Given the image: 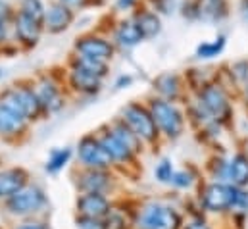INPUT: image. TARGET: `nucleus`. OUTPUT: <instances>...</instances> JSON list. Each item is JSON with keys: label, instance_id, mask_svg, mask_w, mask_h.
<instances>
[{"label": "nucleus", "instance_id": "obj_25", "mask_svg": "<svg viewBox=\"0 0 248 229\" xmlns=\"http://www.w3.org/2000/svg\"><path fill=\"white\" fill-rule=\"evenodd\" d=\"M100 143L104 145V148L110 152V156L114 158V160H129L131 156H133V150L131 148H127L124 143L110 131V133H106L102 139H100Z\"/></svg>", "mask_w": 248, "mask_h": 229}, {"label": "nucleus", "instance_id": "obj_16", "mask_svg": "<svg viewBox=\"0 0 248 229\" xmlns=\"http://www.w3.org/2000/svg\"><path fill=\"white\" fill-rule=\"evenodd\" d=\"M152 89L156 97L175 102L183 93V77L175 71H162L152 79Z\"/></svg>", "mask_w": 248, "mask_h": 229}, {"label": "nucleus", "instance_id": "obj_11", "mask_svg": "<svg viewBox=\"0 0 248 229\" xmlns=\"http://www.w3.org/2000/svg\"><path fill=\"white\" fill-rule=\"evenodd\" d=\"M104 81L102 77L83 69V67H77V65H69L67 69V85L79 93V95H85V97H94L102 91L104 87Z\"/></svg>", "mask_w": 248, "mask_h": 229}, {"label": "nucleus", "instance_id": "obj_20", "mask_svg": "<svg viewBox=\"0 0 248 229\" xmlns=\"http://www.w3.org/2000/svg\"><path fill=\"white\" fill-rule=\"evenodd\" d=\"M27 183V173L23 170H6L0 173V198H10L21 191Z\"/></svg>", "mask_w": 248, "mask_h": 229}, {"label": "nucleus", "instance_id": "obj_24", "mask_svg": "<svg viewBox=\"0 0 248 229\" xmlns=\"http://www.w3.org/2000/svg\"><path fill=\"white\" fill-rule=\"evenodd\" d=\"M108 185H110V177L102 170H93V172L85 173L79 181V187L87 193H102Z\"/></svg>", "mask_w": 248, "mask_h": 229}, {"label": "nucleus", "instance_id": "obj_21", "mask_svg": "<svg viewBox=\"0 0 248 229\" xmlns=\"http://www.w3.org/2000/svg\"><path fill=\"white\" fill-rule=\"evenodd\" d=\"M29 119H25L21 114L6 108L0 104V133H6V135H16V133H21L25 129V123Z\"/></svg>", "mask_w": 248, "mask_h": 229}, {"label": "nucleus", "instance_id": "obj_14", "mask_svg": "<svg viewBox=\"0 0 248 229\" xmlns=\"http://www.w3.org/2000/svg\"><path fill=\"white\" fill-rule=\"evenodd\" d=\"M131 17H133L135 23L139 25V29H140L144 41H154V39H158V37L162 35V31H164V17H162L158 12H154L150 6H146L144 2L131 14Z\"/></svg>", "mask_w": 248, "mask_h": 229}, {"label": "nucleus", "instance_id": "obj_17", "mask_svg": "<svg viewBox=\"0 0 248 229\" xmlns=\"http://www.w3.org/2000/svg\"><path fill=\"white\" fill-rule=\"evenodd\" d=\"M231 0H200V23L221 25L231 17Z\"/></svg>", "mask_w": 248, "mask_h": 229}, {"label": "nucleus", "instance_id": "obj_10", "mask_svg": "<svg viewBox=\"0 0 248 229\" xmlns=\"http://www.w3.org/2000/svg\"><path fill=\"white\" fill-rule=\"evenodd\" d=\"M181 224L179 216L162 204H150L140 212L139 226L142 229H177Z\"/></svg>", "mask_w": 248, "mask_h": 229}, {"label": "nucleus", "instance_id": "obj_7", "mask_svg": "<svg viewBox=\"0 0 248 229\" xmlns=\"http://www.w3.org/2000/svg\"><path fill=\"white\" fill-rule=\"evenodd\" d=\"M77 17H79V14L75 10H71L69 6H65L58 0H48L45 21H43L45 33L52 35V37L63 35L77 23Z\"/></svg>", "mask_w": 248, "mask_h": 229}, {"label": "nucleus", "instance_id": "obj_29", "mask_svg": "<svg viewBox=\"0 0 248 229\" xmlns=\"http://www.w3.org/2000/svg\"><path fill=\"white\" fill-rule=\"evenodd\" d=\"M183 0H144L146 6H150L154 12H158L162 17H171L179 14Z\"/></svg>", "mask_w": 248, "mask_h": 229}, {"label": "nucleus", "instance_id": "obj_4", "mask_svg": "<svg viewBox=\"0 0 248 229\" xmlns=\"http://www.w3.org/2000/svg\"><path fill=\"white\" fill-rule=\"evenodd\" d=\"M148 108L152 112V117H154L156 125H158V129H162L166 135L177 137L183 131V114L171 100L154 97L150 100Z\"/></svg>", "mask_w": 248, "mask_h": 229}, {"label": "nucleus", "instance_id": "obj_22", "mask_svg": "<svg viewBox=\"0 0 248 229\" xmlns=\"http://www.w3.org/2000/svg\"><path fill=\"white\" fill-rule=\"evenodd\" d=\"M69 65H77V67H83L102 79H106L110 75V62H102V60H94V58L89 56H81V54H71L69 58Z\"/></svg>", "mask_w": 248, "mask_h": 229}, {"label": "nucleus", "instance_id": "obj_6", "mask_svg": "<svg viewBox=\"0 0 248 229\" xmlns=\"http://www.w3.org/2000/svg\"><path fill=\"white\" fill-rule=\"evenodd\" d=\"M122 119L144 141H154L158 135V125L152 117L150 108L139 102H129L122 110Z\"/></svg>", "mask_w": 248, "mask_h": 229}, {"label": "nucleus", "instance_id": "obj_2", "mask_svg": "<svg viewBox=\"0 0 248 229\" xmlns=\"http://www.w3.org/2000/svg\"><path fill=\"white\" fill-rule=\"evenodd\" d=\"M73 52L81 54V56L94 58V60H102V62H112L118 49L114 45V41L108 35L96 33V31H89L83 33L75 39L73 43Z\"/></svg>", "mask_w": 248, "mask_h": 229}, {"label": "nucleus", "instance_id": "obj_18", "mask_svg": "<svg viewBox=\"0 0 248 229\" xmlns=\"http://www.w3.org/2000/svg\"><path fill=\"white\" fill-rule=\"evenodd\" d=\"M77 208L85 218H106L110 214V202L100 193H87L79 198Z\"/></svg>", "mask_w": 248, "mask_h": 229}, {"label": "nucleus", "instance_id": "obj_31", "mask_svg": "<svg viewBox=\"0 0 248 229\" xmlns=\"http://www.w3.org/2000/svg\"><path fill=\"white\" fill-rule=\"evenodd\" d=\"M177 16L188 23H200V0H183Z\"/></svg>", "mask_w": 248, "mask_h": 229}, {"label": "nucleus", "instance_id": "obj_9", "mask_svg": "<svg viewBox=\"0 0 248 229\" xmlns=\"http://www.w3.org/2000/svg\"><path fill=\"white\" fill-rule=\"evenodd\" d=\"M110 39L114 41L118 50H133L144 43V37L131 16H120L114 19L110 29Z\"/></svg>", "mask_w": 248, "mask_h": 229}, {"label": "nucleus", "instance_id": "obj_40", "mask_svg": "<svg viewBox=\"0 0 248 229\" xmlns=\"http://www.w3.org/2000/svg\"><path fill=\"white\" fill-rule=\"evenodd\" d=\"M12 39V25L0 21V49L6 47V43Z\"/></svg>", "mask_w": 248, "mask_h": 229}, {"label": "nucleus", "instance_id": "obj_30", "mask_svg": "<svg viewBox=\"0 0 248 229\" xmlns=\"http://www.w3.org/2000/svg\"><path fill=\"white\" fill-rule=\"evenodd\" d=\"M231 81L237 87H248V60H237L229 67Z\"/></svg>", "mask_w": 248, "mask_h": 229}, {"label": "nucleus", "instance_id": "obj_26", "mask_svg": "<svg viewBox=\"0 0 248 229\" xmlns=\"http://www.w3.org/2000/svg\"><path fill=\"white\" fill-rule=\"evenodd\" d=\"M46 6H48V0H16L17 12H21L37 21H45Z\"/></svg>", "mask_w": 248, "mask_h": 229}, {"label": "nucleus", "instance_id": "obj_8", "mask_svg": "<svg viewBox=\"0 0 248 229\" xmlns=\"http://www.w3.org/2000/svg\"><path fill=\"white\" fill-rule=\"evenodd\" d=\"M245 195L239 193L235 189V185H221V183H214L210 185L206 191H204V206L208 210H214V212H223V210H229L233 206H239L241 202H245Z\"/></svg>", "mask_w": 248, "mask_h": 229}, {"label": "nucleus", "instance_id": "obj_27", "mask_svg": "<svg viewBox=\"0 0 248 229\" xmlns=\"http://www.w3.org/2000/svg\"><path fill=\"white\" fill-rule=\"evenodd\" d=\"M208 71H212V69H204V67H192V69H188L186 71V83L198 93L200 89H204L206 85H210L212 81H216L214 79V73H208Z\"/></svg>", "mask_w": 248, "mask_h": 229}, {"label": "nucleus", "instance_id": "obj_23", "mask_svg": "<svg viewBox=\"0 0 248 229\" xmlns=\"http://www.w3.org/2000/svg\"><path fill=\"white\" fill-rule=\"evenodd\" d=\"M227 179L235 187H245L248 183V158L243 154H237L231 164H227Z\"/></svg>", "mask_w": 248, "mask_h": 229}, {"label": "nucleus", "instance_id": "obj_28", "mask_svg": "<svg viewBox=\"0 0 248 229\" xmlns=\"http://www.w3.org/2000/svg\"><path fill=\"white\" fill-rule=\"evenodd\" d=\"M112 133H114V135L124 143L127 148H131L133 152L137 150V147H139V139H140V137H139V135H137V133H135V131L125 123L124 119H122V121H118V123L112 127Z\"/></svg>", "mask_w": 248, "mask_h": 229}, {"label": "nucleus", "instance_id": "obj_13", "mask_svg": "<svg viewBox=\"0 0 248 229\" xmlns=\"http://www.w3.org/2000/svg\"><path fill=\"white\" fill-rule=\"evenodd\" d=\"M35 87V93L41 100V106H43V112H58L62 110L63 106V93L62 87L52 79V77H41L33 83Z\"/></svg>", "mask_w": 248, "mask_h": 229}, {"label": "nucleus", "instance_id": "obj_42", "mask_svg": "<svg viewBox=\"0 0 248 229\" xmlns=\"http://www.w3.org/2000/svg\"><path fill=\"white\" fill-rule=\"evenodd\" d=\"M106 229H124V222L118 216H110L106 220Z\"/></svg>", "mask_w": 248, "mask_h": 229}, {"label": "nucleus", "instance_id": "obj_15", "mask_svg": "<svg viewBox=\"0 0 248 229\" xmlns=\"http://www.w3.org/2000/svg\"><path fill=\"white\" fill-rule=\"evenodd\" d=\"M79 158L83 160V164H87L93 170H104L112 164V156L110 152L104 148V145L93 137H87L81 141L79 145Z\"/></svg>", "mask_w": 248, "mask_h": 229}, {"label": "nucleus", "instance_id": "obj_1", "mask_svg": "<svg viewBox=\"0 0 248 229\" xmlns=\"http://www.w3.org/2000/svg\"><path fill=\"white\" fill-rule=\"evenodd\" d=\"M0 104L21 114L25 119H35L43 114V106H41V100L35 93V87L25 85V83L6 87L0 93Z\"/></svg>", "mask_w": 248, "mask_h": 229}, {"label": "nucleus", "instance_id": "obj_45", "mask_svg": "<svg viewBox=\"0 0 248 229\" xmlns=\"http://www.w3.org/2000/svg\"><path fill=\"white\" fill-rule=\"evenodd\" d=\"M2 77H4V67H0V81H2Z\"/></svg>", "mask_w": 248, "mask_h": 229}, {"label": "nucleus", "instance_id": "obj_41", "mask_svg": "<svg viewBox=\"0 0 248 229\" xmlns=\"http://www.w3.org/2000/svg\"><path fill=\"white\" fill-rule=\"evenodd\" d=\"M237 14L241 21L248 23V0H237Z\"/></svg>", "mask_w": 248, "mask_h": 229}, {"label": "nucleus", "instance_id": "obj_37", "mask_svg": "<svg viewBox=\"0 0 248 229\" xmlns=\"http://www.w3.org/2000/svg\"><path fill=\"white\" fill-rule=\"evenodd\" d=\"M156 177H158L160 181H171V177H173V168H171V164H170L168 160H164V162L156 168Z\"/></svg>", "mask_w": 248, "mask_h": 229}, {"label": "nucleus", "instance_id": "obj_32", "mask_svg": "<svg viewBox=\"0 0 248 229\" xmlns=\"http://www.w3.org/2000/svg\"><path fill=\"white\" fill-rule=\"evenodd\" d=\"M144 0H110V12L120 17V16H131Z\"/></svg>", "mask_w": 248, "mask_h": 229}, {"label": "nucleus", "instance_id": "obj_38", "mask_svg": "<svg viewBox=\"0 0 248 229\" xmlns=\"http://www.w3.org/2000/svg\"><path fill=\"white\" fill-rule=\"evenodd\" d=\"M171 183L177 185V187H190L192 177H190V173H186V172H177V173H173Z\"/></svg>", "mask_w": 248, "mask_h": 229}, {"label": "nucleus", "instance_id": "obj_12", "mask_svg": "<svg viewBox=\"0 0 248 229\" xmlns=\"http://www.w3.org/2000/svg\"><path fill=\"white\" fill-rule=\"evenodd\" d=\"M45 204V195L37 187H23L8 200V208L16 216H25L37 212Z\"/></svg>", "mask_w": 248, "mask_h": 229}, {"label": "nucleus", "instance_id": "obj_44", "mask_svg": "<svg viewBox=\"0 0 248 229\" xmlns=\"http://www.w3.org/2000/svg\"><path fill=\"white\" fill-rule=\"evenodd\" d=\"M186 229H208V228H206L204 224H200V222H194V224H190Z\"/></svg>", "mask_w": 248, "mask_h": 229}, {"label": "nucleus", "instance_id": "obj_43", "mask_svg": "<svg viewBox=\"0 0 248 229\" xmlns=\"http://www.w3.org/2000/svg\"><path fill=\"white\" fill-rule=\"evenodd\" d=\"M17 229H46L45 226H41V224H27V226H21V228Z\"/></svg>", "mask_w": 248, "mask_h": 229}, {"label": "nucleus", "instance_id": "obj_39", "mask_svg": "<svg viewBox=\"0 0 248 229\" xmlns=\"http://www.w3.org/2000/svg\"><path fill=\"white\" fill-rule=\"evenodd\" d=\"M131 85H133V75H129V73H122V75H118V77H116V81H114V89H116V91L129 89Z\"/></svg>", "mask_w": 248, "mask_h": 229}, {"label": "nucleus", "instance_id": "obj_3", "mask_svg": "<svg viewBox=\"0 0 248 229\" xmlns=\"http://www.w3.org/2000/svg\"><path fill=\"white\" fill-rule=\"evenodd\" d=\"M198 104L204 108V112L210 115L214 121H223L231 114V104L227 91L221 83L212 81L204 89L198 91Z\"/></svg>", "mask_w": 248, "mask_h": 229}, {"label": "nucleus", "instance_id": "obj_5", "mask_svg": "<svg viewBox=\"0 0 248 229\" xmlns=\"http://www.w3.org/2000/svg\"><path fill=\"white\" fill-rule=\"evenodd\" d=\"M45 35L46 33H45L43 21H37L21 12H16V17L12 21V41L17 47H21L25 50L35 49Z\"/></svg>", "mask_w": 248, "mask_h": 229}, {"label": "nucleus", "instance_id": "obj_36", "mask_svg": "<svg viewBox=\"0 0 248 229\" xmlns=\"http://www.w3.org/2000/svg\"><path fill=\"white\" fill-rule=\"evenodd\" d=\"M77 228L79 229H106V220L102 218H81L77 222Z\"/></svg>", "mask_w": 248, "mask_h": 229}, {"label": "nucleus", "instance_id": "obj_34", "mask_svg": "<svg viewBox=\"0 0 248 229\" xmlns=\"http://www.w3.org/2000/svg\"><path fill=\"white\" fill-rule=\"evenodd\" d=\"M58 2H62V4H65V6H69V8H71V10H75L77 14L87 12V10H91V8L104 6V4H106V0H58Z\"/></svg>", "mask_w": 248, "mask_h": 229}, {"label": "nucleus", "instance_id": "obj_35", "mask_svg": "<svg viewBox=\"0 0 248 229\" xmlns=\"http://www.w3.org/2000/svg\"><path fill=\"white\" fill-rule=\"evenodd\" d=\"M16 12H17L16 2H12V0H0V21L12 25V21L16 17Z\"/></svg>", "mask_w": 248, "mask_h": 229}, {"label": "nucleus", "instance_id": "obj_19", "mask_svg": "<svg viewBox=\"0 0 248 229\" xmlns=\"http://www.w3.org/2000/svg\"><path fill=\"white\" fill-rule=\"evenodd\" d=\"M225 49H227V35L225 33H217L214 39L202 41V43L196 45L194 58L200 60V62H210V60H216L217 56H221Z\"/></svg>", "mask_w": 248, "mask_h": 229}, {"label": "nucleus", "instance_id": "obj_33", "mask_svg": "<svg viewBox=\"0 0 248 229\" xmlns=\"http://www.w3.org/2000/svg\"><path fill=\"white\" fill-rule=\"evenodd\" d=\"M69 156H71V150H69V148L54 150V152H52V156H50V160H48V164H46V170H48V172H52V173L60 172L63 166L67 164Z\"/></svg>", "mask_w": 248, "mask_h": 229}]
</instances>
